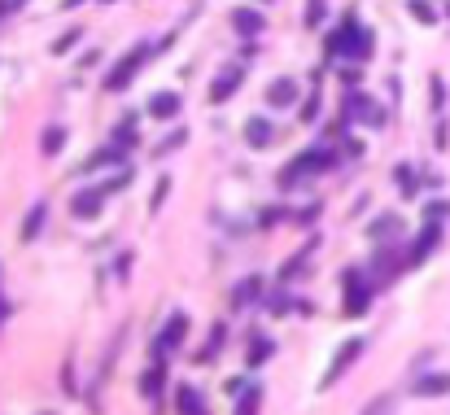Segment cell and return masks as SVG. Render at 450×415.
Listing matches in <instances>:
<instances>
[{"label": "cell", "instance_id": "obj_1", "mask_svg": "<svg viewBox=\"0 0 450 415\" xmlns=\"http://www.w3.org/2000/svg\"><path fill=\"white\" fill-rule=\"evenodd\" d=\"M359 354H363V341H359V336H350V341H345V346L337 350V358H333V368L323 372V380H319V385H323V389H333V385L341 380V372H345V368H350V363H354Z\"/></svg>", "mask_w": 450, "mask_h": 415}, {"label": "cell", "instance_id": "obj_2", "mask_svg": "<svg viewBox=\"0 0 450 415\" xmlns=\"http://www.w3.org/2000/svg\"><path fill=\"white\" fill-rule=\"evenodd\" d=\"M144 57H149V44L132 48V53H127V57H122V62L114 66V74H110V79H105V84H110V92H114V88H127V84H132V74H136V66H140Z\"/></svg>", "mask_w": 450, "mask_h": 415}, {"label": "cell", "instance_id": "obj_3", "mask_svg": "<svg viewBox=\"0 0 450 415\" xmlns=\"http://www.w3.org/2000/svg\"><path fill=\"white\" fill-rule=\"evenodd\" d=\"M345 315H363V310H367V302H371V289H367V284L354 275V271H345Z\"/></svg>", "mask_w": 450, "mask_h": 415}, {"label": "cell", "instance_id": "obj_4", "mask_svg": "<svg viewBox=\"0 0 450 415\" xmlns=\"http://www.w3.org/2000/svg\"><path fill=\"white\" fill-rule=\"evenodd\" d=\"M188 336V319L184 315H171V328L162 332V341H158V350H171V346H180Z\"/></svg>", "mask_w": 450, "mask_h": 415}, {"label": "cell", "instance_id": "obj_5", "mask_svg": "<svg viewBox=\"0 0 450 415\" xmlns=\"http://www.w3.org/2000/svg\"><path fill=\"white\" fill-rule=\"evenodd\" d=\"M415 389H420L424 398H437V394H450V372H442V376H424V380H420Z\"/></svg>", "mask_w": 450, "mask_h": 415}, {"label": "cell", "instance_id": "obj_6", "mask_svg": "<svg viewBox=\"0 0 450 415\" xmlns=\"http://www.w3.org/2000/svg\"><path fill=\"white\" fill-rule=\"evenodd\" d=\"M140 394H144V398H158V394H162V358L154 363V372L140 376Z\"/></svg>", "mask_w": 450, "mask_h": 415}, {"label": "cell", "instance_id": "obj_7", "mask_svg": "<svg viewBox=\"0 0 450 415\" xmlns=\"http://www.w3.org/2000/svg\"><path fill=\"white\" fill-rule=\"evenodd\" d=\"M175 407H180V415H206L202 411V398H197V389H180V398H175Z\"/></svg>", "mask_w": 450, "mask_h": 415}, {"label": "cell", "instance_id": "obj_8", "mask_svg": "<svg viewBox=\"0 0 450 415\" xmlns=\"http://www.w3.org/2000/svg\"><path fill=\"white\" fill-rule=\"evenodd\" d=\"M96 210H101V193H83V197H74V215H79V219H92Z\"/></svg>", "mask_w": 450, "mask_h": 415}, {"label": "cell", "instance_id": "obj_9", "mask_svg": "<svg viewBox=\"0 0 450 415\" xmlns=\"http://www.w3.org/2000/svg\"><path fill=\"white\" fill-rule=\"evenodd\" d=\"M149 110H154L158 118H171L175 110H180V101H175L171 92H162V96H154V106H149Z\"/></svg>", "mask_w": 450, "mask_h": 415}, {"label": "cell", "instance_id": "obj_10", "mask_svg": "<svg viewBox=\"0 0 450 415\" xmlns=\"http://www.w3.org/2000/svg\"><path fill=\"white\" fill-rule=\"evenodd\" d=\"M44 219H48V210H44V205H35V210L27 215V227H22V241H35V232H40Z\"/></svg>", "mask_w": 450, "mask_h": 415}, {"label": "cell", "instance_id": "obj_11", "mask_svg": "<svg viewBox=\"0 0 450 415\" xmlns=\"http://www.w3.org/2000/svg\"><path fill=\"white\" fill-rule=\"evenodd\" d=\"M267 354H271V341H267V336H258V341H249V368H258V363H267Z\"/></svg>", "mask_w": 450, "mask_h": 415}, {"label": "cell", "instance_id": "obj_12", "mask_svg": "<svg viewBox=\"0 0 450 415\" xmlns=\"http://www.w3.org/2000/svg\"><path fill=\"white\" fill-rule=\"evenodd\" d=\"M363 415H393V394H381L363 407Z\"/></svg>", "mask_w": 450, "mask_h": 415}, {"label": "cell", "instance_id": "obj_13", "mask_svg": "<svg viewBox=\"0 0 450 415\" xmlns=\"http://www.w3.org/2000/svg\"><path fill=\"white\" fill-rule=\"evenodd\" d=\"M236 79H241V70H228V74H223V84H214V88H210V96H214V101H223V96H232Z\"/></svg>", "mask_w": 450, "mask_h": 415}, {"label": "cell", "instance_id": "obj_14", "mask_svg": "<svg viewBox=\"0 0 450 415\" xmlns=\"http://www.w3.org/2000/svg\"><path fill=\"white\" fill-rule=\"evenodd\" d=\"M62 140H66L62 127H48V132H44V153H57V149H62Z\"/></svg>", "mask_w": 450, "mask_h": 415}, {"label": "cell", "instance_id": "obj_15", "mask_svg": "<svg viewBox=\"0 0 450 415\" xmlns=\"http://www.w3.org/2000/svg\"><path fill=\"white\" fill-rule=\"evenodd\" d=\"M271 106H284V101H293V84H271Z\"/></svg>", "mask_w": 450, "mask_h": 415}, {"label": "cell", "instance_id": "obj_16", "mask_svg": "<svg viewBox=\"0 0 450 415\" xmlns=\"http://www.w3.org/2000/svg\"><path fill=\"white\" fill-rule=\"evenodd\" d=\"M236 415H258V389H249V394L241 398V407H236Z\"/></svg>", "mask_w": 450, "mask_h": 415}, {"label": "cell", "instance_id": "obj_17", "mask_svg": "<svg viewBox=\"0 0 450 415\" xmlns=\"http://www.w3.org/2000/svg\"><path fill=\"white\" fill-rule=\"evenodd\" d=\"M249 140H254V144H267V140H271V127H267V123H249Z\"/></svg>", "mask_w": 450, "mask_h": 415}, {"label": "cell", "instance_id": "obj_18", "mask_svg": "<svg viewBox=\"0 0 450 415\" xmlns=\"http://www.w3.org/2000/svg\"><path fill=\"white\" fill-rule=\"evenodd\" d=\"M258 289H262V280L254 275V280H245L241 284V293H236V302H249V297H258Z\"/></svg>", "mask_w": 450, "mask_h": 415}, {"label": "cell", "instance_id": "obj_19", "mask_svg": "<svg viewBox=\"0 0 450 415\" xmlns=\"http://www.w3.org/2000/svg\"><path fill=\"white\" fill-rule=\"evenodd\" d=\"M411 13H415L420 22H433V5H424V0H415V5H411Z\"/></svg>", "mask_w": 450, "mask_h": 415}, {"label": "cell", "instance_id": "obj_20", "mask_svg": "<svg viewBox=\"0 0 450 415\" xmlns=\"http://www.w3.org/2000/svg\"><path fill=\"white\" fill-rule=\"evenodd\" d=\"M236 27H241V31H258L262 22H258V13H254V18H249V13H241V18H236Z\"/></svg>", "mask_w": 450, "mask_h": 415}, {"label": "cell", "instance_id": "obj_21", "mask_svg": "<svg viewBox=\"0 0 450 415\" xmlns=\"http://www.w3.org/2000/svg\"><path fill=\"white\" fill-rule=\"evenodd\" d=\"M319 9H323V0H311V13H306V22H319Z\"/></svg>", "mask_w": 450, "mask_h": 415}]
</instances>
